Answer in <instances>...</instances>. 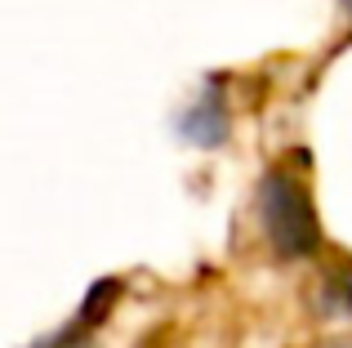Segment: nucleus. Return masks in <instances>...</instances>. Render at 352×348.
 Returning <instances> with one entry per match:
<instances>
[{"label":"nucleus","instance_id":"1","mask_svg":"<svg viewBox=\"0 0 352 348\" xmlns=\"http://www.w3.org/2000/svg\"><path fill=\"white\" fill-rule=\"evenodd\" d=\"M258 224L281 259H308L321 250V219L303 179L290 170H267L258 179Z\"/></svg>","mask_w":352,"mask_h":348},{"label":"nucleus","instance_id":"2","mask_svg":"<svg viewBox=\"0 0 352 348\" xmlns=\"http://www.w3.org/2000/svg\"><path fill=\"white\" fill-rule=\"evenodd\" d=\"M179 134H183L188 143H197V148H223L228 134H232V116H228V98H223V89L210 85L206 94H201L197 103L183 112Z\"/></svg>","mask_w":352,"mask_h":348},{"label":"nucleus","instance_id":"3","mask_svg":"<svg viewBox=\"0 0 352 348\" xmlns=\"http://www.w3.org/2000/svg\"><path fill=\"white\" fill-rule=\"evenodd\" d=\"M116 295H120V281H116V277L94 281V286H89V295H85V308H80L76 322L85 326V331H89V326H98V322H107V313H112Z\"/></svg>","mask_w":352,"mask_h":348},{"label":"nucleus","instance_id":"4","mask_svg":"<svg viewBox=\"0 0 352 348\" xmlns=\"http://www.w3.org/2000/svg\"><path fill=\"white\" fill-rule=\"evenodd\" d=\"M317 313H326V317H352V277H330L326 281V290L317 295Z\"/></svg>","mask_w":352,"mask_h":348},{"label":"nucleus","instance_id":"5","mask_svg":"<svg viewBox=\"0 0 352 348\" xmlns=\"http://www.w3.org/2000/svg\"><path fill=\"white\" fill-rule=\"evenodd\" d=\"M80 331H85V326H67V331L63 335H45V340H36L32 348H85V340H80Z\"/></svg>","mask_w":352,"mask_h":348}]
</instances>
